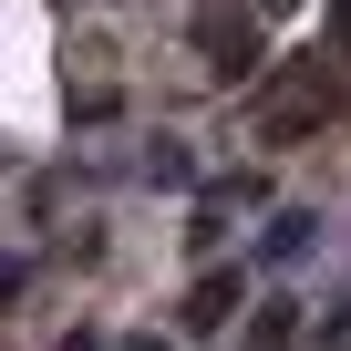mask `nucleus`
<instances>
[{
    "label": "nucleus",
    "mask_w": 351,
    "mask_h": 351,
    "mask_svg": "<svg viewBox=\"0 0 351 351\" xmlns=\"http://www.w3.org/2000/svg\"><path fill=\"white\" fill-rule=\"evenodd\" d=\"M330 114H341V83H330V73H320V52H310V62L279 83V104L258 114V134H269V145H289V134H310V124H330Z\"/></svg>",
    "instance_id": "f257e3e1"
},
{
    "label": "nucleus",
    "mask_w": 351,
    "mask_h": 351,
    "mask_svg": "<svg viewBox=\"0 0 351 351\" xmlns=\"http://www.w3.org/2000/svg\"><path fill=\"white\" fill-rule=\"evenodd\" d=\"M197 52H207V73L238 93V83H258V21H228V11H207L197 21Z\"/></svg>",
    "instance_id": "f03ea898"
},
{
    "label": "nucleus",
    "mask_w": 351,
    "mask_h": 351,
    "mask_svg": "<svg viewBox=\"0 0 351 351\" xmlns=\"http://www.w3.org/2000/svg\"><path fill=\"white\" fill-rule=\"evenodd\" d=\"M310 238H320V217H310V207H279V217H269V238H258V269L310 258Z\"/></svg>",
    "instance_id": "7ed1b4c3"
},
{
    "label": "nucleus",
    "mask_w": 351,
    "mask_h": 351,
    "mask_svg": "<svg viewBox=\"0 0 351 351\" xmlns=\"http://www.w3.org/2000/svg\"><path fill=\"white\" fill-rule=\"evenodd\" d=\"M238 289H248L238 269H207L197 300H186V330H228V320H238Z\"/></svg>",
    "instance_id": "20e7f679"
},
{
    "label": "nucleus",
    "mask_w": 351,
    "mask_h": 351,
    "mask_svg": "<svg viewBox=\"0 0 351 351\" xmlns=\"http://www.w3.org/2000/svg\"><path fill=\"white\" fill-rule=\"evenodd\" d=\"M134 176H145V186H197V155H186V145H176V134H155Z\"/></svg>",
    "instance_id": "39448f33"
},
{
    "label": "nucleus",
    "mask_w": 351,
    "mask_h": 351,
    "mask_svg": "<svg viewBox=\"0 0 351 351\" xmlns=\"http://www.w3.org/2000/svg\"><path fill=\"white\" fill-rule=\"evenodd\" d=\"M289 341H300V300H269L248 320V351H289Z\"/></svg>",
    "instance_id": "423d86ee"
},
{
    "label": "nucleus",
    "mask_w": 351,
    "mask_h": 351,
    "mask_svg": "<svg viewBox=\"0 0 351 351\" xmlns=\"http://www.w3.org/2000/svg\"><path fill=\"white\" fill-rule=\"evenodd\" d=\"M330 42H341V52H351V0H330Z\"/></svg>",
    "instance_id": "0eeeda50"
},
{
    "label": "nucleus",
    "mask_w": 351,
    "mask_h": 351,
    "mask_svg": "<svg viewBox=\"0 0 351 351\" xmlns=\"http://www.w3.org/2000/svg\"><path fill=\"white\" fill-rule=\"evenodd\" d=\"M114 351H176V341H155V330H134V341H114Z\"/></svg>",
    "instance_id": "6e6552de"
},
{
    "label": "nucleus",
    "mask_w": 351,
    "mask_h": 351,
    "mask_svg": "<svg viewBox=\"0 0 351 351\" xmlns=\"http://www.w3.org/2000/svg\"><path fill=\"white\" fill-rule=\"evenodd\" d=\"M62 351H93V330H73V341H62Z\"/></svg>",
    "instance_id": "1a4fd4ad"
}]
</instances>
